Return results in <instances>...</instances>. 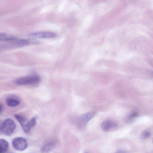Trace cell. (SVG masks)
Masks as SVG:
<instances>
[{
    "label": "cell",
    "mask_w": 153,
    "mask_h": 153,
    "mask_svg": "<svg viewBox=\"0 0 153 153\" xmlns=\"http://www.w3.org/2000/svg\"><path fill=\"white\" fill-rule=\"evenodd\" d=\"M36 119L33 117L29 120V124L31 128L34 127L36 124Z\"/></svg>",
    "instance_id": "cell-12"
},
{
    "label": "cell",
    "mask_w": 153,
    "mask_h": 153,
    "mask_svg": "<svg viewBox=\"0 0 153 153\" xmlns=\"http://www.w3.org/2000/svg\"><path fill=\"white\" fill-rule=\"evenodd\" d=\"M20 102V100L15 96H10L7 97L6 99L7 105L10 107H14L18 105Z\"/></svg>",
    "instance_id": "cell-9"
},
{
    "label": "cell",
    "mask_w": 153,
    "mask_h": 153,
    "mask_svg": "<svg viewBox=\"0 0 153 153\" xmlns=\"http://www.w3.org/2000/svg\"><path fill=\"white\" fill-rule=\"evenodd\" d=\"M96 114V112L92 111L87 112L80 116L77 119L78 125L79 127L85 126Z\"/></svg>",
    "instance_id": "cell-4"
},
{
    "label": "cell",
    "mask_w": 153,
    "mask_h": 153,
    "mask_svg": "<svg viewBox=\"0 0 153 153\" xmlns=\"http://www.w3.org/2000/svg\"><path fill=\"white\" fill-rule=\"evenodd\" d=\"M21 125L24 131L26 133H29L31 129L29 124V120L24 117L16 114L14 115Z\"/></svg>",
    "instance_id": "cell-6"
},
{
    "label": "cell",
    "mask_w": 153,
    "mask_h": 153,
    "mask_svg": "<svg viewBox=\"0 0 153 153\" xmlns=\"http://www.w3.org/2000/svg\"><path fill=\"white\" fill-rule=\"evenodd\" d=\"M3 110V106L1 104L0 105V113H1Z\"/></svg>",
    "instance_id": "cell-15"
},
{
    "label": "cell",
    "mask_w": 153,
    "mask_h": 153,
    "mask_svg": "<svg viewBox=\"0 0 153 153\" xmlns=\"http://www.w3.org/2000/svg\"><path fill=\"white\" fill-rule=\"evenodd\" d=\"M9 147L8 142L5 140H0V153H4L7 151Z\"/></svg>",
    "instance_id": "cell-10"
},
{
    "label": "cell",
    "mask_w": 153,
    "mask_h": 153,
    "mask_svg": "<svg viewBox=\"0 0 153 153\" xmlns=\"http://www.w3.org/2000/svg\"><path fill=\"white\" fill-rule=\"evenodd\" d=\"M12 145L15 149L19 151L25 150L27 148V146L26 140L21 137L14 138L12 141Z\"/></svg>",
    "instance_id": "cell-3"
},
{
    "label": "cell",
    "mask_w": 153,
    "mask_h": 153,
    "mask_svg": "<svg viewBox=\"0 0 153 153\" xmlns=\"http://www.w3.org/2000/svg\"><path fill=\"white\" fill-rule=\"evenodd\" d=\"M28 36L33 38L50 39L56 37L57 34L53 32L41 31L30 33Z\"/></svg>",
    "instance_id": "cell-5"
},
{
    "label": "cell",
    "mask_w": 153,
    "mask_h": 153,
    "mask_svg": "<svg viewBox=\"0 0 153 153\" xmlns=\"http://www.w3.org/2000/svg\"><path fill=\"white\" fill-rule=\"evenodd\" d=\"M151 133L148 131H146L143 132L142 136L144 138H149L151 136Z\"/></svg>",
    "instance_id": "cell-13"
},
{
    "label": "cell",
    "mask_w": 153,
    "mask_h": 153,
    "mask_svg": "<svg viewBox=\"0 0 153 153\" xmlns=\"http://www.w3.org/2000/svg\"><path fill=\"white\" fill-rule=\"evenodd\" d=\"M40 81V77L34 74L18 78L15 80V83L18 85H34L38 84Z\"/></svg>",
    "instance_id": "cell-1"
},
{
    "label": "cell",
    "mask_w": 153,
    "mask_h": 153,
    "mask_svg": "<svg viewBox=\"0 0 153 153\" xmlns=\"http://www.w3.org/2000/svg\"><path fill=\"white\" fill-rule=\"evenodd\" d=\"M56 142L54 140H50L46 141L41 148V151L43 152H48L56 146Z\"/></svg>",
    "instance_id": "cell-8"
},
{
    "label": "cell",
    "mask_w": 153,
    "mask_h": 153,
    "mask_svg": "<svg viewBox=\"0 0 153 153\" xmlns=\"http://www.w3.org/2000/svg\"><path fill=\"white\" fill-rule=\"evenodd\" d=\"M137 115V112H133L131 113L129 116V117L130 118H132L136 116Z\"/></svg>",
    "instance_id": "cell-14"
},
{
    "label": "cell",
    "mask_w": 153,
    "mask_h": 153,
    "mask_svg": "<svg viewBox=\"0 0 153 153\" xmlns=\"http://www.w3.org/2000/svg\"><path fill=\"white\" fill-rule=\"evenodd\" d=\"M117 126V124L114 121L107 120L103 122L101 124V128L105 131H108L115 129Z\"/></svg>",
    "instance_id": "cell-7"
},
{
    "label": "cell",
    "mask_w": 153,
    "mask_h": 153,
    "mask_svg": "<svg viewBox=\"0 0 153 153\" xmlns=\"http://www.w3.org/2000/svg\"><path fill=\"white\" fill-rule=\"evenodd\" d=\"M16 128L14 121L11 119H7L3 122L1 126V133L7 136H10L13 133Z\"/></svg>",
    "instance_id": "cell-2"
},
{
    "label": "cell",
    "mask_w": 153,
    "mask_h": 153,
    "mask_svg": "<svg viewBox=\"0 0 153 153\" xmlns=\"http://www.w3.org/2000/svg\"><path fill=\"white\" fill-rule=\"evenodd\" d=\"M17 38L7 35L4 33H1L0 34V41L12 42L15 40Z\"/></svg>",
    "instance_id": "cell-11"
}]
</instances>
